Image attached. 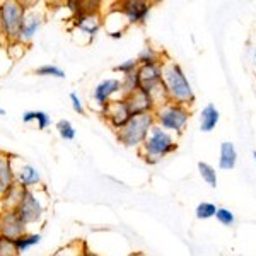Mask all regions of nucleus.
Masks as SVG:
<instances>
[{
	"label": "nucleus",
	"mask_w": 256,
	"mask_h": 256,
	"mask_svg": "<svg viewBox=\"0 0 256 256\" xmlns=\"http://www.w3.org/2000/svg\"><path fill=\"white\" fill-rule=\"evenodd\" d=\"M162 82L172 102L188 106V108L195 104L196 96L186 72L178 62L171 60L169 56H166V60L162 62Z\"/></svg>",
	"instance_id": "1"
},
{
	"label": "nucleus",
	"mask_w": 256,
	"mask_h": 256,
	"mask_svg": "<svg viewBox=\"0 0 256 256\" xmlns=\"http://www.w3.org/2000/svg\"><path fill=\"white\" fill-rule=\"evenodd\" d=\"M178 150V138L172 134H169L164 128L159 125H154L148 134L147 140L144 142V146L138 148L140 156L144 158L147 164L156 166L160 160L168 156H171L172 152Z\"/></svg>",
	"instance_id": "2"
},
{
	"label": "nucleus",
	"mask_w": 256,
	"mask_h": 256,
	"mask_svg": "<svg viewBox=\"0 0 256 256\" xmlns=\"http://www.w3.org/2000/svg\"><path fill=\"white\" fill-rule=\"evenodd\" d=\"M192 116V111L188 106L178 104V102L169 101L166 104L159 106L154 111V118H156V125H159L160 128H164L169 134H172L174 137L184 134Z\"/></svg>",
	"instance_id": "3"
},
{
	"label": "nucleus",
	"mask_w": 256,
	"mask_h": 256,
	"mask_svg": "<svg viewBox=\"0 0 256 256\" xmlns=\"http://www.w3.org/2000/svg\"><path fill=\"white\" fill-rule=\"evenodd\" d=\"M154 125H156L154 113L135 114L122 130L116 132L118 142L130 148H140L147 140Z\"/></svg>",
	"instance_id": "4"
},
{
	"label": "nucleus",
	"mask_w": 256,
	"mask_h": 256,
	"mask_svg": "<svg viewBox=\"0 0 256 256\" xmlns=\"http://www.w3.org/2000/svg\"><path fill=\"white\" fill-rule=\"evenodd\" d=\"M26 12L28 7L20 2L9 0L0 4V32L9 41H19Z\"/></svg>",
	"instance_id": "5"
},
{
	"label": "nucleus",
	"mask_w": 256,
	"mask_h": 256,
	"mask_svg": "<svg viewBox=\"0 0 256 256\" xmlns=\"http://www.w3.org/2000/svg\"><path fill=\"white\" fill-rule=\"evenodd\" d=\"M101 116L108 122V125L113 128V130L120 132L128 122H130L134 114H132L125 99L118 98V99L110 101L108 104L101 106Z\"/></svg>",
	"instance_id": "6"
},
{
	"label": "nucleus",
	"mask_w": 256,
	"mask_h": 256,
	"mask_svg": "<svg viewBox=\"0 0 256 256\" xmlns=\"http://www.w3.org/2000/svg\"><path fill=\"white\" fill-rule=\"evenodd\" d=\"M26 234V224L16 208H6L0 212V236L16 241Z\"/></svg>",
	"instance_id": "7"
},
{
	"label": "nucleus",
	"mask_w": 256,
	"mask_h": 256,
	"mask_svg": "<svg viewBox=\"0 0 256 256\" xmlns=\"http://www.w3.org/2000/svg\"><path fill=\"white\" fill-rule=\"evenodd\" d=\"M114 7L125 16L128 24H144L152 10V4L144 0H125V2L114 4Z\"/></svg>",
	"instance_id": "8"
},
{
	"label": "nucleus",
	"mask_w": 256,
	"mask_h": 256,
	"mask_svg": "<svg viewBox=\"0 0 256 256\" xmlns=\"http://www.w3.org/2000/svg\"><path fill=\"white\" fill-rule=\"evenodd\" d=\"M18 214L24 220V224H34L43 217V205L40 204V200L34 196V193L31 190H24L20 204L18 205Z\"/></svg>",
	"instance_id": "9"
},
{
	"label": "nucleus",
	"mask_w": 256,
	"mask_h": 256,
	"mask_svg": "<svg viewBox=\"0 0 256 256\" xmlns=\"http://www.w3.org/2000/svg\"><path fill=\"white\" fill-rule=\"evenodd\" d=\"M120 94L122 98V80L120 79H104L94 88L92 90V99L98 102V106H104L110 101L116 99Z\"/></svg>",
	"instance_id": "10"
},
{
	"label": "nucleus",
	"mask_w": 256,
	"mask_h": 256,
	"mask_svg": "<svg viewBox=\"0 0 256 256\" xmlns=\"http://www.w3.org/2000/svg\"><path fill=\"white\" fill-rule=\"evenodd\" d=\"M137 76L140 82V89L148 94L150 90H154L158 86L162 84V64L138 67Z\"/></svg>",
	"instance_id": "11"
},
{
	"label": "nucleus",
	"mask_w": 256,
	"mask_h": 256,
	"mask_svg": "<svg viewBox=\"0 0 256 256\" xmlns=\"http://www.w3.org/2000/svg\"><path fill=\"white\" fill-rule=\"evenodd\" d=\"M72 24L79 31L86 32L90 40L96 38V34L101 30V16L96 12H84V14H77L72 18Z\"/></svg>",
	"instance_id": "12"
},
{
	"label": "nucleus",
	"mask_w": 256,
	"mask_h": 256,
	"mask_svg": "<svg viewBox=\"0 0 256 256\" xmlns=\"http://www.w3.org/2000/svg\"><path fill=\"white\" fill-rule=\"evenodd\" d=\"M126 101L128 108H130L132 114H144V113H154L156 111V104L154 101H152V98L148 96L147 92H144L142 89L135 90L134 94H130V96L123 98Z\"/></svg>",
	"instance_id": "13"
},
{
	"label": "nucleus",
	"mask_w": 256,
	"mask_h": 256,
	"mask_svg": "<svg viewBox=\"0 0 256 256\" xmlns=\"http://www.w3.org/2000/svg\"><path fill=\"white\" fill-rule=\"evenodd\" d=\"M16 184V171L12 168V158L0 152V200Z\"/></svg>",
	"instance_id": "14"
},
{
	"label": "nucleus",
	"mask_w": 256,
	"mask_h": 256,
	"mask_svg": "<svg viewBox=\"0 0 256 256\" xmlns=\"http://www.w3.org/2000/svg\"><path fill=\"white\" fill-rule=\"evenodd\" d=\"M41 24H43V16H41L38 10H28L26 18H24V22H22V30H20L19 41H24V43L31 41L41 28Z\"/></svg>",
	"instance_id": "15"
},
{
	"label": "nucleus",
	"mask_w": 256,
	"mask_h": 256,
	"mask_svg": "<svg viewBox=\"0 0 256 256\" xmlns=\"http://www.w3.org/2000/svg\"><path fill=\"white\" fill-rule=\"evenodd\" d=\"M41 181L40 172L36 168H32L31 164H22L18 172H16V184H19L22 190H30L34 184H38Z\"/></svg>",
	"instance_id": "16"
},
{
	"label": "nucleus",
	"mask_w": 256,
	"mask_h": 256,
	"mask_svg": "<svg viewBox=\"0 0 256 256\" xmlns=\"http://www.w3.org/2000/svg\"><path fill=\"white\" fill-rule=\"evenodd\" d=\"M238 164V150L232 142H222L218 152V169L220 171H232Z\"/></svg>",
	"instance_id": "17"
},
{
	"label": "nucleus",
	"mask_w": 256,
	"mask_h": 256,
	"mask_svg": "<svg viewBox=\"0 0 256 256\" xmlns=\"http://www.w3.org/2000/svg\"><path fill=\"white\" fill-rule=\"evenodd\" d=\"M218 120H220V113L216 108V104H207L200 113V130L204 134H210L217 125H218Z\"/></svg>",
	"instance_id": "18"
},
{
	"label": "nucleus",
	"mask_w": 256,
	"mask_h": 256,
	"mask_svg": "<svg viewBox=\"0 0 256 256\" xmlns=\"http://www.w3.org/2000/svg\"><path fill=\"white\" fill-rule=\"evenodd\" d=\"M164 60H166V53L159 52V50L154 48L152 44H146L137 55V62H138L140 67H146V65H158V64H162Z\"/></svg>",
	"instance_id": "19"
},
{
	"label": "nucleus",
	"mask_w": 256,
	"mask_h": 256,
	"mask_svg": "<svg viewBox=\"0 0 256 256\" xmlns=\"http://www.w3.org/2000/svg\"><path fill=\"white\" fill-rule=\"evenodd\" d=\"M198 172H200L202 180H204L210 188H217L218 178H217L216 168H214L212 164H208V162H198Z\"/></svg>",
	"instance_id": "20"
},
{
	"label": "nucleus",
	"mask_w": 256,
	"mask_h": 256,
	"mask_svg": "<svg viewBox=\"0 0 256 256\" xmlns=\"http://www.w3.org/2000/svg\"><path fill=\"white\" fill-rule=\"evenodd\" d=\"M32 120L38 122L40 130H46V128L50 126V123H52V118H50L48 113H44V111H26V113L22 114L24 123H30V122H32Z\"/></svg>",
	"instance_id": "21"
},
{
	"label": "nucleus",
	"mask_w": 256,
	"mask_h": 256,
	"mask_svg": "<svg viewBox=\"0 0 256 256\" xmlns=\"http://www.w3.org/2000/svg\"><path fill=\"white\" fill-rule=\"evenodd\" d=\"M24 190L19 184H14L9 192L6 193V196L2 198V204L6 208H18V205L20 204V198H22Z\"/></svg>",
	"instance_id": "22"
},
{
	"label": "nucleus",
	"mask_w": 256,
	"mask_h": 256,
	"mask_svg": "<svg viewBox=\"0 0 256 256\" xmlns=\"http://www.w3.org/2000/svg\"><path fill=\"white\" fill-rule=\"evenodd\" d=\"M138 89H140V82H138L137 72L122 77V98L130 96V94H134L135 90H138Z\"/></svg>",
	"instance_id": "23"
},
{
	"label": "nucleus",
	"mask_w": 256,
	"mask_h": 256,
	"mask_svg": "<svg viewBox=\"0 0 256 256\" xmlns=\"http://www.w3.org/2000/svg\"><path fill=\"white\" fill-rule=\"evenodd\" d=\"M40 242H41V234H28L26 232L24 236L16 239L14 244H16V248H18V253H22V251L30 250L31 246L40 244Z\"/></svg>",
	"instance_id": "24"
},
{
	"label": "nucleus",
	"mask_w": 256,
	"mask_h": 256,
	"mask_svg": "<svg viewBox=\"0 0 256 256\" xmlns=\"http://www.w3.org/2000/svg\"><path fill=\"white\" fill-rule=\"evenodd\" d=\"M217 208L218 207L216 204H212V202H202V204L196 205L195 216H196V218H200V220H207V218L216 217Z\"/></svg>",
	"instance_id": "25"
},
{
	"label": "nucleus",
	"mask_w": 256,
	"mask_h": 256,
	"mask_svg": "<svg viewBox=\"0 0 256 256\" xmlns=\"http://www.w3.org/2000/svg\"><path fill=\"white\" fill-rule=\"evenodd\" d=\"M36 76H41V77H56V79H65V72L62 70L60 67L56 65H43V67H38L36 68Z\"/></svg>",
	"instance_id": "26"
},
{
	"label": "nucleus",
	"mask_w": 256,
	"mask_h": 256,
	"mask_svg": "<svg viewBox=\"0 0 256 256\" xmlns=\"http://www.w3.org/2000/svg\"><path fill=\"white\" fill-rule=\"evenodd\" d=\"M56 130H58V135L64 140H74L76 138V128L72 126V123L68 120H60L56 123Z\"/></svg>",
	"instance_id": "27"
},
{
	"label": "nucleus",
	"mask_w": 256,
	"mask_h": 256,
	"mask_svg": "<svg viewBox=\"0 0 256 256\" xmlns=\"http://www.w3.org/2000/svg\"><path fill=\"white\" fill-rule=\"evenodd\" d=\"M216 218L226 227H230V226L236 224V216H234V212H230V210L226 208V207H218L217 208Z\"/></svg>",
	"instance_id": "28"
},
{
	"label": "nucleus",
	"mask_w": 256,
	"mask_h": 256,
	"mask_svg": "<svg viewBox=\"0 0 256 256\" xmlns=\"http://www.w3.org/2000/svg\"><path fill=\"white\" fill-rule=\"evenodd\" d=\"M138 62L137 58H130V60H125V62H122L120 65H116L113 70L114 72H118V74H122V76H130V74H135L138 70Z\"/></svg>",
	"instance_id": "29"
},
{
	"label": "nucleus",
	"mask_w": 256,
	"mask_h": 256,
	"mask_svg": "<svg viewBox=\"0 0 256 256\" xmlns=\"http://www.w3.org/2000/svg\"><path fill=\"white\" fill-rule=\"evenodd\" d=\"M18 248H16L14 241L7 238L0 236V256H18Z\"/></svg>",
	"instance_id": "30"
},
{
	"label": "nucleus",
	"mask_w": 256,
	"mask_h": 256,
	"mask_svg": "<svg viewBox=\"0 0 256 256\" xmlns=\"http://www.w3.org/2000/svg\"><path fill=\"white\" fill-rule=\"evenodd\" d=\"M70 101H72V108L76 113L79 114H86V110H84V104H82L80 98L77 96V92H70Z\"/></svg>",
	"instance_id": "31"
},
{
	"label": "nucleus",
	"mask_w": 256,
	"mask_h": 256,
	"mask_svg": "<svg viewBox=\"0 0 256 256\" xmlns=\"http://www.w3.org/2000/svg\"><path fill=\"white\" fill-rule=\"evenodd\" d=\"M72 250V244L67 246L65 250H60L56 256H82V250H76V251H70Z\"/></svg>",
	"instance_id": "32"
},
{
	"label": "nucleus",
	"mask_w": 256,
	"mask_h": 256,
	"mask_svg": "<svg viewBox=\"0 0 256 256\" xmlns=\"http://www.w3.org/2000/svg\"><path fill=\"white\" fill-rule=\"evenodd\" d=\"M82 256H99L98 253H92V251L89 250L88 246L84 244V242H82Z\"/></svg>",
	"instance_id": "33"
},
{
	"label": "nucleus",
	"mask_w": 256,
	"mask_h": 256,
	"mask_svg": "<svg viewBox=\"0 0 256 256\" xmlns=\"http://www.w3.org/2000/svg\"><path fill=\"white\" fill-rule=\"evenodd\" d=\"M2 114H6V111H4L2 108H0V116H2Z\"/></svg>",
	"instance_id": "34"
},
{
	"label": "nucleus",
	"mask_w": 256,
	"mask_h": 256,
	"mask_svg": "<svg viewBox=\"0 0 256 256\" xmlns=\"http://www.w3.org/2000/svg\"><path fill=\"white\" fill-rule=\"evenodd\" d=\"M253 159H254V162H256V150H253Z\"/></svg>",
	"instance_id": "35"
},
{
	"label": "nucleus",
	"mask_w": 256,
	"mask_h": 256,
	"mask_svg": "<svg viewBox=\"0 0 256 256\" xmlns=\"http://www.w3.org/2000/svg\"><path fill=\"white\" fill-rule=\"evenodd\" d=\"M253 60H254V65H256V52H254V55H253Z\"/></svg>",
	"instance_id": "36"
},
{
	"label": "nucleus",
	"mask_w": 256,
	"mask_h": 256,
	"mask_svg": "<svg viewBox=\"0 0 256 256\" xmlns=\"http://www.w3.org/2000/svg\"><path fill=\"white\" fill-rule=\"evenodd\" d=\"M140 256H144V254H140Z\"/></svg>",
	"instance_id": "37"
}]
</instances>
